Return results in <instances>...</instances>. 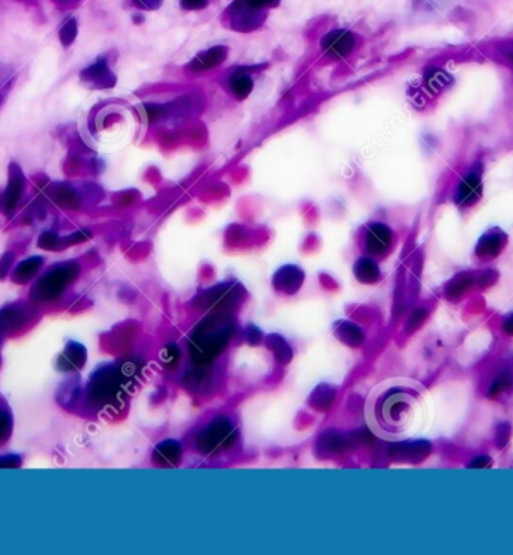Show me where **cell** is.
<instances>
[{
  "label": "cell",
  "instance_id": "1",
  "mask_svg": "<svg viewBox=\"0 0 513 555\" xmlns=\"http://www.w3.org/2000/svg\"><path fill=\"white\" fill-rule=\"evenodd\" d=\"M416 395L401 383H383L368 396L365 417L371 431L381 439H401L408 431Z\"/></svg>",
  "mask_w": 513,
  "mask_h": 555
},
{
  "label": "cell",
  "instance_id": "2",
  "mask_svg": "<svg viewBox=\"0 0 513 555\" xmlns=\"http://www.w3.org/2000/svg\"><path fill=\"white\" fill-rule=\"evenodd\" d=\"M78 274L77 263H60L53 266L47 274H44L30 291V299L33 302H50L57 299L62 291Z\"/></svg>",
  "mask_w": 513,
  "mask_h": 555
},
{
  "label": "cell",
  "instance_id": "3",
  "mask_svg": "<svg viewBox=\"0 0 513 555\" xmlns=\"http://www.w3.org/2000/svg\"><path fill=\"white\" fill-rule=\"evenodd\" d=\"M279 3V0H236L231 6L233 26L239 30H251L264 18V11Z\"/></svg>",
  "mask_w": 513,
  "mask_h": 555
},
{
  "label": "cell",
  "instance_id": "4",
  "mask_svg": "<svg viewBox=\"0 0 513 555\" xmlns=\"http://www.w3.org/2000/svg\"><path fill=\"white\" fill-rule=\"evenodd\" d=\"M356 47V36L345 29H335L323 36L321 49L330 58L344 59Z\"/></svg>",
  "mask_w": 513,
  "mask_h": 555
},
{
  "label": "cell",
  "instance_id": "5",
  "mask_svg": "<svg viewBox=\"0 0 513 555\" xmlns=\"http://www.w3.org/2000/svg\"><path fill=\"white\" fill-rule=\"evenodd\" d=\"M8 175H9L8 185H6V189L2 195V209H3V212L9 216L14 213L18 203H20V198L24 193L26 179H24V175H23L20 166L15 162L9 164Z\"/></svg>",
  "mask_w": 513,
  "mask_h": 555
},
{
  "label": "cell",
  "instance_id": "6",
  "mask_svg": "<svg viewBox=\"0 0 513 555\" xmlns=\"http://www.w3.org/2000/svg\"><path fill=\"white\" fill-rule=\"evenodd\" d=\"M80 78L95 89H108L116 85V76L104 58L98 59L92 65L80 72Z\"/></svg>",
  "mask_w": 513,
  "mask_h": 555
},
{
  "label": "cell",
  "instance_id": "7",
  "mask_svg": "<svg viewBox=\"0 0 513 555\" xmlns=\"http://www.w3.org/2000/svg\"><path fill=\"white\" fill-rule=\"evenodd\" d=\"M32 309L24 303H12L0 309V335L20 329L30 320Z\"/></svg>",
  "mask_w": 513,
  "mask_h": 555
},
{
  "label": "cell",
  "instance_id": "8",
  "mask_svg": "<svg viewBox=\"0 0 513 555\" xmlns=\"http://www.w3.org/2000/svg\"><path fill=\"white\" fill-rule=\"evenodd\" d=\"M480 193H482L480 170L476 167L470 173H468V175L464 177V180L461 182V185H459L458 194H456V202L462 206L471 204L480 197Z\"/></svg>",
  "mask_w": 513,
  "mask_h": 555
},
{
  "label": "cell",
  "instance_id": "9",
  "mask_svg": "<svg viewBox=\"0 0 513 555\" xmlns=\"http://www.w3.org/2000/svg\"><path fill=\"white\" fill-rule=\"evenodd\" d=\"M86 350L83 345L77 342H69L57 358V369L62 372L77 371L84 365Z\"/></svg>",
  "mask_w": 513,
  "mask_h": 555
},
{
  "label": "cell",
  "instance_id": "10",
  "mask_svg": "<svg viewBox=\"0 0 513 555\" xmlns=\"http://www.w3.org/2000/svg\"><path fill=\"white\" fill-rule=\"evenodd\" d=\"M225 59H227V50H225V47H213L198 54L191 62L189 68L195 72H203L221 65Z\"/></svg>",
  "mask_w": 513,
  "mask_h": 555
},
{
  "label": "cell",
  "instance_id": "11",
  "mask_svg": "<svg viewBox=\"0 0 513 555\" xmlns=\"http://www.w3.org/2000/svg\"><path fill=\"white\" fill-rule=\"evenodd\" d=\"M44 265V258L39 256H35L21 261L20 265L17 266L12 274V281L17 284H27V282L32 281L35 275L38 274L39 269Z\"/></svg>",
  "mask_w": 513,
  "mask_h": 555
},
{
  "label": "cell",
  "instance_id": "12",
  "mask_svg": "<svg viewBox=\"0 0 513 555\" xmlns=\"http://www.w3.org/2000/svg\"><path fill=\"white\" fill-rule=\"evenodd\" d=\"M228 85H230L231 94L237 99L248 98L252 92V89H254V81H252L251 76L245 71L234 72V74L228 80Z\"/></svg>",
  "mask_w": 513,
  "mask_h": 555
},
{
  "label": "cell",
  "instance_id": "13",
  "mask_svg": "<svg viewBox=\"0 0 513 555\" xmlns=\"http://www.w3.org/2000/svg\"><path fill=\"white\" fill-rule=\"evenodd\" d=\"M390 242V233L383 225H374L371 231H369V249L374 252H380L387 248V245Z\"/></svg>",
  "mask_w": 513,
  "mask_h": 555
},
{
  "label": "cell",
  "instance_id": "14",
  "mask_svg": "<svg viewBox=\"0 0 513 555\" xmlns=\"http://www.w3.org/2000/svg\"><path fill=\"white\" fill-rule=\"evenodd\" d=\"M77 33H78L77 20L75 18H68L65 24H63L59 30V38H60V42L63 47L65 49L71 47L72 42H74L77 38Z\"/></svg>",
  "mask_w": 513,
  "mask_h": 555
},
{
  "label": "cell",
  "instance_id": "15",
  "mask_svg": "<svg viewBox=\"0 0 513 555\" xmlns=\"http://www.w3.org/2000/svg\"><path fill=\"white\" fill-rule=\"evenodd\" d=\"M38 247H39L41 249H45V251H60V249H65V248H63L62 238H59V236H57L56 233H53V231H45V233H42V234L39 236Z\"/></svg>",
  "mask_w": 513,
  "mask_h": 555
},
{
  "label": "cell",
  "instance_id": "16",
  "mask_svg": "<svg viewBox=\"0 0 513 555\" xmlns=\"http://www.w3.org/2000/svg\"><path fill=\"white\" fill-rule=\"evenodd\" d=\"M449 80L450 78L444 74L443 71H440V69H431L426 72V76H425L426 85L432 90H441L449 83Z\"/></svg>",
  "mask_w": 513,
  "mask_h": 555
},
{
  "label": "cell",
  "instance_id": "17",
  "mask_svg": "<svg viewBox=\"0 0 513 555\" xmlns=\"http://www.w3.org/2000/svg\"><path fill=\"white\" fill-rule=\"evenodd\" d=\"M12 430V419L6 410L0 408V441L6 440Z\"/></svg>",
  "mask_w": 513,
  "mask_h": 555
},
{
  "label": "cell",
  "instance_id": "18",
  "mask_svg": "<svg viewBox=\"0 0 513 555\" xmlns=\"http://www.w3.org/2000/svg\"><path fill=\"white\" fill-rule=\"evenodd\" d=\"M14 260L15 256L11 251H6L3 256L0 257V279H5L9 275V272H11V267L14 265Z\"/></svg>",
  "mask_w": 513,
  "mask_h": 555
},
{
  "label": "cell",
  "instance_id": "19",
  "mask_svg": "<svg viewBox=\"0 0 513 555\" xmlns=\"http://www.w3.org/2000/svg\"><path fill=\"white\" fill-rule=\"evenodd\" d=\"M21 466V458L18 455H5L0 457V468H17Z\"/></svg>",
  "mask_w": 513,
  "mask_h": 555
},
{
  "label": "cell",
  "instance_id": "20",
  "mask_svg": "<svg viewBox=\"0 0 513 555\" xmlns=\"http://www.w3.org/2000/svg\"><path fill=\"white\" fill-rule=\"evenodd\" d=\"M209 3V0H180V5L188 11H195V9H203Z\"/></svg>",
  "mask_w": 513,
  "mask_h": 555
},
{
  "label": "cell",
  "instance_id": "21",
  "mask_svg": "<svg viewBox=\"0 0 513 555\" xmlns=\"http://www.w3.org/2000/svg\"><path fill=\"white\" fill-rule=\"evenodd\" d=\"M134 3L141 9H158L162 5V0H134Z\"/></svg>",
  "mask_w": 513,
  "mask_h": 555
},
{
  "label": "cell",
  "instance_id": "22",
  "mask_svg": "<svg viewBox=\"0 0 513 555\" xmlns=\"http://www.w3.org/2000/svg\"><path fill=\"white\" fill-rule=\"evenodd\" d=\"M507 56H509V58L513 60V49H510V50L507 51Z\"/></svg>",
  "mask_w": 513,
  "mask_h": 555
}]
</instances>
